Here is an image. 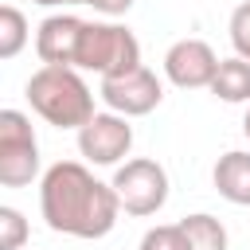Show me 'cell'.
<instances>
[{
    "instance_id": "cell-1",
    "label": "cell",
    "mask_w": 250,
    "mask_h": 250,
    "mask_svg": "<svg viewBox=\"0 0 250 250\" xmlns=\"http://www.w3.org/2000/svg\"><path fill=\"white\" fill-rule=\"evenodd\" d=\"M39 211L55 234L105 238L121 215L113 184H102L86 164L59 160L39 180Z\"/></svg>"
},
{
    "instance_id": "cell-2",
    "label": "cell",
    "mask_w": 250,
    "mask_h": 250,
    "mask_svg": "<svg viewBox=\"0 0 250 250\" xmlns=\"http://www.w3.org/2000/svg\"><path fill=\"white\" fill-rule=\"evenodd\" d=\"M31 109L55 129H82L94 109V90L74 66H39L23 86Z\"/></svg>"
},
{
    "instance_id": "cell-3",
    "label": "cell",
    "mask_w": 250,
    "mask_h": 250,
    "mask_svg": "<svg viewBox=\"0 0 250 250\" xmlns=\"http://www.w3.org/2000/svg\"><path fill=\"white\" fill-rule=\"evenodd\" d=\"M78 70H94L98 78H121L141 66V43L125 23H86L78 47Z\"/></svg>"
},
{
    "instance_id": "cell-4",
    "label": "cell",
    "mask_w": 250,
    "mask_h": 250,
    "mask_svg": "<svg viewBox=\"0 0 250 250\" xmlns=\"http://www.w3.org/2000/svg\"><path fill=\"white\" fill-rule=\"evenodd\" d=\"M39 176V141L23 109H0V184L27 188Z\"/></svg>"
},
{
    "instance_id": "cell-5",
    "label": "cell",
    "mask_w": 250,
    "mask_h": 250,
    "mask_svg": "<svg viewBox=\"0 0 250 250\" xmlns=\"http://www.w3.org/2000/svg\"><path fill=\"white\" fill-rule=\"evenodd\" d=\"M113 191H117V203L125 215H137V219L156 215L168 203V172L148 156H133V160L117 164Z\"/></svg>"
},
{
    "instance_id": "cell-6",
    "label": "cell",
    "mask_w": 250,
    "mask_h": 250,
    "mask_svg": "<svg viewBox=\"0 0 250 250\" xmlns=\"http://www.w3.org/2000/svg\"><path fill=\"white\" fill-rule=\"evenodd\" d=\"M129 148H133V125L121 113H94L78 129V152L86 164L113 168L129 156Z\"/></svg>"
},
{
    "instance_id": "cell-7",
    "label": "cell",
    "mask_w": 250,
    "mask_h": 250,
    "mask_svg": "<svg viewBox=\"0 0 250 250\" xmlns=\"http://www.w3.org/2000/svg\"><path fill=\"white\" fill-rule=\"evenodd\" d=\"M102 102L109 105V113H121V117H145L160 105L164 98V86L160 78L148 70V66H137L121 78H102Z\"/></svg>"
},
{
    "instance_id": "cell-8",
    "label": "cell",
    "mask_w": 250,
    "mask_h": 250,
    "mask_svg": "<svg viewBox=\"0 0 250 250\" xmlns=\"http://www.w3.org/2000/svg\"><path fill=\"white\" fill-rule=\"evenodd\" d=\"M219 55L211 51V43L203 39H176L168 51H164V78L180 90H211L215 82V70H219Z\"/></svg>"
},
{
    "instance_id": "cell-9",
    "label": "cell",
    "mask_w": 250,
    "mask_h": 250,
    "mask_svg": "<svg viewBox=\"0 0 250 250\" xmlns=\"http://www.w3.org/2000/svg\"><path fill=\"white\" fill-rule=\"evenodd\" d=\"M82 31H86V20H78L70 12L47 16L35 27V55L43 59V66H74L78 62V47H82Z\"/></svg>"
},
{
    "instance_id": "cell-10",
    "label": "cell",
    "mask_w": 250,
    "mask_h": 250,
    "mask_svg": "<svg viewBox=\"0 0 250 250\" xmlns=\"http://www.w3.org/2000/svg\"><path fill=\"white\" fill-rule=\"evenodd\" d=\"M211 180H215V191L227 203L250 207V152H242V148L223 152L211 168Z\"/></svg>"
},
{
    "instance_id": "cell-11",
    "label": "cell",
    "mask_w": 250,
    "mask_h": 250,
    "mask_svg": "<svg viewBox=\"0 0 250 250\" xmlns=\"http://www.w3.org/2000/svg\"><path fill=\"white\" fill-rule=\"evenodd\" d=\"M211 94L238 105V102H250V62L246 59H223L219 70H215V82H211Z\"/></svg>"
},
{
    "instance_id": "cell-12",
    "label": "cell",
    "mask_w": 250,
    "mask_h": 250,
    "mask_svg": "<svg viewBox=\"0 0 250 250\" xmlns=\"http://www.w3.org/2000/svg\"><path fill=\"white\" fill-rule=\"evenodd\" d=\"M180 230L188 238V250H227V227L207 211L180 219Z\"/></svg>"
},
{
    "instance_id": "cell-13",
    "label": "cell",
    "mask_w": 250,
    "mask_h": 250,
    "mask_svg": "<svg viewBox=\"0 0 250 250\" xmlns=\"http://www.w3.org/2000/svg\"><path fill=\"white\" fill-rule=\"evenodd\" d=\"M27 47V20L16 4L0 8V59H16Z\"/></svg>"
},
{
    "instance_id": "cell-14",
    "label": "cell",
    "mask_w": 250,
    "mask_h": 250,
    "mask_svg": "<svg viewBox=\"0 0 250 250\" xmlns=\"http://www.w3.org/2000/svg\"><path fill=\"white\" fill-rule=\"evenodd\" d=\"M27 242V219L16 207H0V250H23Z\"/></svg>"
},
{
    "instance_id": "cell-15",
    "label": "cell",
    "mask_w": 250,
    "mask_h": 250,
    "mask_svg": "<svg viewBox=\"0 0 250 250\" xmlns=\"http://www.w3.org/2000/svg\"><path fill=\"white\" fill-rule=\"evenodd\" d=\"M141 250H188V238H184L180 223H164V227H148L145 230Z\"/></svg>"
},
{
    "instance_id": "cell-16",
    "label": "cell",
    "mask_w": 250,
    "mask_h": 250,
    "mask_svg": "<svg viewBox=\"0 0 250 250\" xmlns=\"http://www.w3.org/2000/svg\"><path fill=\"white\" fill-rule=\"evenodd\" d=\"M227 31H230L234 55L250 62V0H242V4L230 12V23H227Z\"/></svg>"
},
{
    "instance_id": "cell-17",
    "label": "cell",
    "mask_w": 250,
    "mask_h": 250,
    "mask_svg": "<svg viewBox=\"0 0 250 250\" xmlns=\"http://www.w3.org/2000/svg\"><path fill=\"white\" fill-rule=\"evenodd\" d=\"M137 0H90V8H98V12H105V16H121V12H129Z\"/></svg>"
},
{
    "instance_id": "cell-18",
    "label": "cell",
    "mask_w": 250,
    "mask_h": 250,
    "mask_svg": "<svg viewBox=\"0 0 250 250\" xmlns=\"http://www.w3.org/2000/svg\"><path fill=\"white\" fill-rule=\"evenodd\" d=\"M31 4H43V8H74V4H90V0H31Z\"/></svg>"
},
{
    "instance_id": "cell-19",
    "label": "cell",
    "mask_w": 250,
    "mask_h": 250,
    "mask_svg": "<svg viewBox=\"0 0 250 250\" xmlns=\"http://www.w3.org/2000/svg\"><path fill=\"white\" fill-rule=\"evenodd\" d=\"M242 133H246V141H250V109H246V117H242Z\"/></svg>"
}]
</instances>
